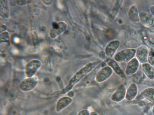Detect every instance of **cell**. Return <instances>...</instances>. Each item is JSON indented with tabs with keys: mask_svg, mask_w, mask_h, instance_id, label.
Returning <instances> with one entry per match:
<instances>
[{
	"mask_svg": "<svg viewBox=\"0 0 154 115\" xmlns=\"http://www.w3.org/2000/svg\"><path fill=\"white\" fill-rule=\"evenodd\" d=\"M100 60L89 62L77 72L73 76L67 85L60 92V95H64L71 91L85 76L92 71L100 63Z\"/></svg>",
	"mask_w": 154,
	"mask_h": 115,
	"instance_id": "1",
	"label": "cell"
},
{
	"mask_svg": "<svg viewBox=\"0 0 154 115\" xmlns=\"http://www.w3.org/2000/svg\"><path fill=\"white\" fill-rule=\"evenodd\" d=\"M136 50L133 48H128L122 50L116 54L115 60L119 63L129 62L134 58Z\"/></svg>",
	"mask_w": 154,
	"mask_h": 115,
	"instance_id": "2",
	"label": "cell"
},
{
	"mask_svg": "<svg viewBox=\"0 0 154 115\" xmlns=\"http://www.w3.org/2000/svg\"><path fill=\"white\" fill-rule=\"evenodd\" d=\"M38 81V79L36 76L25 79L20 84V90L25 93L33 91L37 86Z\"/></svg>",
	"mask_w": 154,
	"mask_h": 115,
	"instance_id": "3",
	"label": "cell"
},
{
	"mask_svg": "<svg viewBox=\"0 0 154 115\" xmlns=\"http://www.w3.org/2000/svg\"><path fill=\"white\" fill-rule=\"evenodd\" d=\"M42 65L41 61L38 60H33L30 61L26 66L25 75L28 78L34 76L41 68Z\"/></svg>",
	"mask_w": 154,
	"mask_h": 115,
	"instance_id": "4",
	"label": "cell"
},
{
	"mask_svg": "<svg viewBox=\"0 0 154 115\" xmlns=\"http://www.w3.org/2000/svg\"><path fill=\"white\" fill-rule=\"evenodd\" d=\"M113 72L112 69L109 66L103 67L97 73L95 80L99 83L104 82L111 77Z\"/></svg>",
	"mask_w": 154,
	"mask_h": 115,
	"instance_id": "5",
	"label": "cell"
},
{
	"mask_svg": "<svg viewBox=\"0 0 154 115\" xmlns=\"http://www.w3.org/2000/svg\"><path fill=\"white\" fill-rule=\"evenodd\" d=\"M126 90L125 85L121 84L112 95L111 100L116 103L122 102L125 98Z\"/></svg>",
	"mask_w": 154,
	"mask_h": 115,
	"instance_id": "6",
	"label": "cell"
},
{
	"mask_svg": "<svg viewBox=\"0 0 154 115\" xmlns=\"http://www.w3.org/2000/svg\"><path fill=\"white\" fill-rule=\"evenodd\" d=\"M149 54L147 47L144 45L140 46L136 50V58L140 63L143 64L148 61Z\"/></svg>",
	"mask_w": 154,
	"mask_h": 115,
	"instance_id": "7",
	"label": "cell"
},
{
	"mask_svg": "<svg viewBox=\"0 0 154 115\" xmlns=\"http://www.w3.org/2000/svg\"><path fill=\"white\" fill-rule=\"evenodd\" d=\"M139 66L140 62L134 58L128 62L125 71V75L129 76L134 74L138 71Z\"/></svg>",
	"mask_w": 154,
	"mask_h": 115,
	"instance_id": "8",
	"label": "cell"
},
{
	"mask_svg": "<svg viewBox=\"0 0 154 115\" xmlns=\"http://www.w3.org/2000/svg\"><path fill=\"white\" fill-rule=\"evenodd\" d=\"M139 21L145 26L150 27L154 24V16L149 13L142 12L139 15Z\"/></svg>",
	"mask_w": 154,
	"mask_h": 115,
	"instance_id": "9",
	"label": "cell"
},
{
	"mask_svg": "<svg viewBox=\"0 0 154 115\" xmlns=\"http://www.w3.org/2000/svg\"><path fill=\"white\" fill-rule=\"evenodd\" d=\"M105 61L108 66H110L118 75L122 78H125V75L122 69L121 68L117 62L113 59L108 58L105 59Z\"/></svg>",
	"mask_w": 154,
	"mask_h": 115,
	"instance_id": "10",
	"label": "cell"
},
{
	"mask_svg": "<svg viewBox=\"0 0 154 115\" xmlns=\"http://www.w3.org/2000/svg\"><path fill=\"white\" fill-rule=\"evenodd\" d=\"M73 102L72 98L68 96H64L60 99L57 102L56 111L59 113L70 105Z\"/></svg>",
	"mask_w": 154,
	"mask_h": 115,
	"instance_id": "11",
	"label": "cell"
},
{
	"mask_svg": "<svg viewBox=\"0 0 154 115\" xmlns=\"http://www.w3.org/2000/svg\"><path fill=\"white\" fill-rule=\"evenodd\" d=\"M120 45V42L117 40L109 42L106 47L105 53L106 55L108 58L112 57L119 48Z\"/></svg>",
	"mask_w": 154,
	"mask_h": 115,
	"instance_id": "12",
	"label": "cell"
},
{
	"mask_svg": "<svg viewBox=\"0 0 154 115\" xmlns=\"http://www.w3.org/2000/svg\"><path fill=\"white\" fill-rule=\"evenodd\" d=\"M138 92L137 85L135 83H132L127 89L125 99L128 101L133 100L136 97Z\"/></svg>",
	"mask_w": 154,
	"mask_h": 115,
	"instance_id": "13",
	"label": "cell"
},
{
	"mask_svg": "<svg viewBox=\"0 0 154 115\" xmlns=\"http://www.w3.org/2000/svg\"><path fill=\"white\" fill-rule=\"evenodd\" d=\"M142 67L147 77L150 80H154V67L147 63L143 64Z\"/></svg>",
	"mask_w": 154,
	"mask_h": 115,
	"instance_id": "14",
	"label": "cell"
},
{
	"mask_svg": "<svg viewBox=\"0 0 154 115\" xmlns=\"http://www.w3.org/2000/svg\"><path fill=\"white\" fill-rule=\"evenodd\" d=\"M138 10L137 6L133 5L130 7L128 12L129 19L132 21L137 22L139 21Z\"/></svg>",
	"mask_w": 154,
	"mask_h": 115,
	"instance_id": "15",
	"label": "cell"
},
{
	"mask_svg": "<svg viewBox=\"0 0 154 115\" xmlns=\"http://www.w3.org/2000/svg\"><path fill=\"white\" fill-rule=\"evenodd\" d=\"M141 95L148 101L154 103V88L149 87L145 89L141 93Z\"/></svg>",
	"mask_w": 154,
	"mask_h": 115,
	"instance_id": "16",
	"label": "cell"
},
{
	"mask_svg": "<svg viewBox=\"0 0 154 115\" xmlns=\"http://www.w3.org/2000/svg\"><path fill=\"white\" fill-rule=\"evenodd\" d=\"M123 1H118L116 2L108 17V20L109 22L112 21L116 17L119 11Z\"/></svg>",
	"mask_w": 154,
	"mask_h": 115,
	"instance_id": "17",
	"label": "cell"
},
{
	"mask_svg": "<svg viewBox=\"0 0 154 115\" xmlns=\"http://www.w3.org/2000/svg\"><path fill=\"white\" fill-rule=\"evenodd\" d=\"M148 61L149 63L154 67V49H151L149 53Z\"/></svg>",
	"mask_w": 154,
	"mask_h": 115,
	"instance_id": "18",
	"label": "cell"
},
{
	"mask_svg": "<svg viewBox=\"0 0 154 115\" xmlns=\"http://www.w3.org/2000/svg\"><path fill=\"white\" fill-rule=\"evenodd\" d=\"M91 113L88 110L84 109L80 111L76 115H90Z\"/></svg>",
	"mask_w": 154,
	"mask_h": 115,
	"instance_id": "19",
	"label": "cell"
},
{
	"mask_svg": "<svg viewBox=\"0 0 154 115\" xmlns=\"http://www.w3.org/2000/svg\"><path fill=\"white\" fill-rule=\"evenodd\" d=\"M150 10L152 15L154 16V5H152L150 7Z\"/></svg>",
	"mask_w": 154,
	"mask_h": 115,
	"instance_id": "20",
	"label": "cell"
},
{
	"mask_svg": "<svg viewBox=\"0 0 154 115\" xmlns=\"http://www.w3.org/2000/svg\"><path fill=\"white\" fill-rule=\"evenodd\" d=\"M67 95L68 96L70 97L71 98H72V96H74V93L73 92L71 91H70L69 93H67Z\"/></svg>",
	"mask_w": 154,
	"mask_h": 115,
	"instance_id": "21",
	"label": "cell"
},
{
	"mask_svg": "<svg viewBox=\"0 0 154 115\" xmlns=\"http://www.w3.org/2000/svg\"><path fill=\"white\" fill-rule=\"evenodd\" d=\"M14 41L16 43H18L19 42L20 40L17 37H15L14 38Z\"/></svg>",
	"mask_w": 154,
	"mask_h": 115,
	"instance_id": "22",
	"label": "cell"
},
{
	"mask_svg": "<svg viewBox=\"0 0 154 115\" xmlns=\"http://www.w3.org/2000/svg\"><path fill=\"white\" fill-rule=\"evenodd\" d=\"M90 115H99V114L96 112L92 111Z\"/></svg>",
	"mask_w": 154,
	"mask_h": 115,
	"instance_id": "23",
	"label": "cell"
},
{
	"mask_svg": "<svg viewBox=\"0 0 154 115\" xmlns=\"http://www.w3.org/2000/svg\"><path fill=\"white\" fill-rule=\"evenodd\" d=\"M12 52L15 54H17L18 52V51L17 49H13V50H12Z\"/></svg>",
	"mask_w": 154,
	"mask_h": 115,
	"instance_id": "24",
	"label": "cell"
},
{
	"mask_svg": "<svg viewBox=\"0 0 154 115\" xmlns=\"http://www.w3.org/2000/svg\"><path fill=\"white\" fill-rule=\"evenodd\" d=\"M152 112L153 114L154 115V106L152 108Z\"/></svg>",
	"mask_w": 154,
	"mask_h": 115,
	"instance_id": "25",
	"label": "cell"
}]
</instances>
